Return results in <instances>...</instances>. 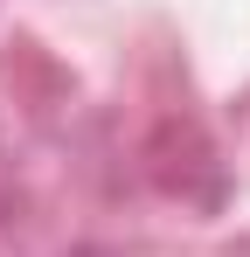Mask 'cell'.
Here are the masks:
<instances>
[]
</instances>
